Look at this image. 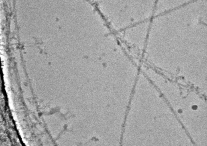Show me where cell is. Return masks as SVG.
<instances>
[{
  "mask_svg": "<svg viewBox=\"0 0 207 146\" xmlns=\"http://www.w3.org/2000/svg\"><path fill=\"white\" fill-rule=\"evenodd\" d=\"M198 0H192L187 2L185 3L182 5H180L177 7H176L175 8H174V9L169 10L167 11H165L164 12H163L162 13H160L158 15V16H159V17H160V16H163V15H165V14H166L169 13L170 12H172V11H173L176 10H177V9H179L182 7H183L185 6H186L190 3L196 2Z\"/></svg>",
  "mask_w": 207,
  "mask_h": 146,
  "instance_id": "cell-1",
  "label": "cell"
}]
</instances>
